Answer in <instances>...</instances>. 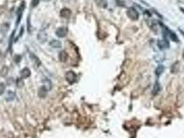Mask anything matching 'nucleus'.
<instances>
[{"instance_id": "obj_22", "label": "nucleus", "mask_w": 184, "mask_h": 138, "mask_svg": "<svg viewBox=\"0 0 184 138\" xmlns=\"http://www.w3.org/2000/svg\"><path fill=\"white\" fill-rule=\"evenodd\" d=\"M139 1H140L141 2H142L143 4H145V5H146V6H148V4H147L146 1H143V0H139Z\"/></svg>"}, {"instance_id": "obj_25", "label": "nucleus", "mask_w": 184, "mask_h": 138, "mask_svg": "<svg viewBox=\"0 0 184 138\" xmlns=\"http://www.w3.org/2000/svg\"><path fill=\"white\" fill-rule=\"evenodd\" d=\"M179 30H180V32H181V33H182V34H183V35H184V32H183V31H182V30H181V29H179Z\"/></svg>"}, {"instance_id": "obj_19", "label": "nucleus", "mask_w": 184, "mask_h": 138, "mask_svg": "<svg viewBox=\"0 0 184 138\" xmlns=\"http://www.w3.org/2000/svg\"><path fill=\"white\" fill-rule=\"evenodd\" d=\"M31 59H32V60H33L35 62H36L37 65H40V64H38V62L40 63L39 59H38V58H37V57H36L35 55H33V54H31Z\"/></svg>"}, {"instance_id": "obj_18", "label": "nucleus", "mask_w": 184, "mask_h": 138, "mask_svg": "<svg viewBox=\"0 0 184 138\" xmlns=\"http://www.w3.org/2000/svg\"><path fill=\"white\" fill-rule=\"evenodd\" d=\"M16 82L17 86V87H19V88H21V87H22V86H24V82L22 81V79H17Z\"/></svg>"}, {"instance_id": "obj_4", "label": "nucleus", "mask_w": 184, "mask_h": 138, "mask_svg": "<svg viewBox=\"0 0 184 138\" xmlns=\"http://www.w3.org/2000/svg\"><path fill=\"white\" fill-rule=\"evenodd\" d=\"M37 40L39 41L40 43L43 44V43H45L46 41L48 36H47V34L44 30H40V32L37 33Z\"/></svg>"}, {"instance_id": "obj_3", "label": "nucleus", "mask_w": 184, "mask_h": 138, "mask_svg": "<svg viewBox=\"0 0 184 138\" xmlns=\"http://www.w3.org/2000/svg\"><path fill=\"white\" fill-rule=\"evenodd\" d=\"M66 80L68 81L69 84H73L75 81H76L77 76L76 75V73L73 71H68L66 73L65 75Z\"/></svg>"}, {"instance_id": "obj_2", "label": "nucleus", "mask_w": 184, "mask_h": 138, "mask_svg": "<svg viewBox=\"0 0 184 138\" xmlns=\"http://www.w3.org/2000/svg\"><path fill=\"white\" fill-rule=\"evenodd\" d=\"M127 16L132 20H137L139 17V13L134 7H130L127 10Z\"/></svg>"}, {"instance_id": "obj_23", "label": "nucleus", "mask_w": 184, "mask_h": 138, "mask_svg": "<svg viewBox=\"0 0 184 138\" xmlns=\"http://www.w3.org/2000/svg\"><path fill=\"white\" fill-rule=\"evenodd\" d=\"M1 57H2V53H1V52L0 51V59H1Z\"/></svg>"}, {"instance_id": "obj_13", "label": "nucleus", "mask_w": 184, "mask_h": 138, "mask_svg": "<svg viewBox=\"0 0 184 138\" xmlns=\"http://www.w3.org/2000/svg\"><path fill=\"white\" fill-rule=\"evenodd\" d=\"M96 4L99 7L102 8H105L107 6V0H95Z\"/></svg>"}, {"instance_id": "obj_9", "label": "nucleus", "mask_w": 184, "mask_h": 138, "mask_svg": "<svg viewBox=\"0 0 184 138\" xmlns=\"http://www.w3.org/2000/svg\"><path fill=\"white\" fill-rule=\"evenodd\" d=\"M47 92H48V90L46 89V88L43 86L40 87L38 90V96L41 98H45L46 95H47Z\"/></svg>"}, {"instance_id": "obj_7", "label": "nucleus", "mask_w": 184, "mask_h": 138, "mask_svg": "<svg viewBox=\"0 0 184 138\" xmlns=\"http://www.w3.org/2000/svg\"><path fill=\"white\" fill-rule=\"evenodd\" d=\"M71 15V11L69 8H63L60 10V16L64 18H69Z\"/></svg>"}, {"instance_id": "obj_11", "label": "nucleus", "mask_w": 184, "mask_h": 138, "mask_svg": "<svg viewBox=\"0 0 184 138\" xmlns=\"http://www.w3.org/2000/svg\"><path fill=\"white\" fill-rule=\"evenodd\" d=\"M49 45L55 49H59L62 47V43L60 41L56 40V39H53L49 42Z\"/></svg>"}, {"instance_id": "obj_24", "label": "nucleus", "mask_w": 184, "mask_h": 138, "mask_svg": "<svg viewBox=\"0 0 184 138\" xmlns=\"http://www.w3.org/2000/svg\"><path fill=\"white\" fill-rule=\"evenodd\" d=\"M180 10H181V11H182V12H184V8H181H181H180Z\"/></svg>"}, {"instance_id": "obj_5", "label": "nucleus", "mask_w": 184, "mask_h": 138, "mask_svg": "<svg viewBox=\"0 0 184 138\" xmlns=\"http://www.w3.org/2000/svg\"><path fill=\"white\" fill-rule=\"evenodd\" d=\"M25 8V2L24 1H22V3L20 4V7L17 9V24H19L20 21V19L22 16V13H23V11L24 10Z\"/></svg>"}, {"instance_id": "obj_21", "label": "nucleus", "mask_w": 184, "mask_h": 138, "mask_svg": "<svg viewBox=\"0 0 184 138\" xmlns=\"http://www.w3.org/2000/svg\"><path fill=\"white\" fill-rule=\"evenodd\" d=\"M117 2V5L119 6H125V3L123 1H120V0H116Z\"/></svg>"}, {"instance_id": "obj_10", "label": "nucleus", "mask_w": 184, "mask_h": 138, "mask_svg": "<svg viewBox=\"0 0 184 138\" xmlns=\"http://www.w3.org/2000/svg\"><path fill=\"white\" fill-rule=\"evenodd\" d=\"M15 98V92H13L12 90H8V92L6 93V100L7 102H11Z\"/></svg>"}, {"instance_id": "obj_20", "label": "nucleus", "mask_w": 184, "mask_h": 138, "mask_svg": "<svg viewBox=\"0 0 184 138\" xmlns=\"http://www.w3.org/2000/svg\"><path fill=\"white\" fill-rule=\"evenodd\" d=\"M39 4V0H32L31 1V6L32 7H36Z\"/></svg>"}, {"instance_id": "obj_12", "label": "nucleus", "mask_w": 184, "mask_h": 138, "mask_svg": "<svg viewBox=\"0 0 184 138\" xmlns=\"http://www.w3.org/2000/svg\"><path fill=\"white\" fill-rule=\"evenodd\" d=\"M58 57H59V59L60 60V61L62 62H65L67 60V58H68V55L66 52H65V50H62L59 53V55H58Z\"/></svg>"}, {"instance_id": "obj_14", "label": "nucleus", "mask_w": 184, "mask_h": 138, "mask_svg": "<svg viewBox=\"0 0 184 138\" xmlns=\"http://www.w3.org/2000/svg\"><path fill=\"white\" fill-rule=\"evenodd\" d=\"M9 24H7V23H5V24H3L1 26V33H6L9 30Z\"/></svg>"}, {"instance_id": "obj_1", "label": "nucleus", "mask_w": 184, "mask_h": 138, "mask_svg": "<svg viewBox=\"0 0 184 138\" xmlns=\"http://www.w3.org/2000/svg\"><path fill=\"white\" fill-rule=\"evenodd\" d=\"M161 24V26L163 28V33L165 34L166 35H168V37H170V38L172 39V41H174V42H179V38L178 37L176 36V35L174 33L173 31H172L170 29H169L168 27H166L165 26H164L163 24H161V22L159 23Z\"/></svg>"}, {"instance_id": "obj_8", "label": "nucleus", "mask_w": 184, "mask_h": 138, "mask_svg": "<svg viewBox=\"0 0 184 138\" xmlns=\"http://www.w3.org/2000/svg\"><path fill=\"white\" fill-rule=\"evenodd\" d=\"M20 75L21 78L22 79L27 78L31 75V70H29V68H24L20 71Z\"/></svg>"}, {"instance_id": "obj_6", "label": "nucleus", "mask_w": 184, "mask_h": 138, "mask_svg": "<svg viewBox=\"0 0 184 138\" xmlns=\"http://www.w3.org/2000/svg\"><path fill=\"white\" fill-rule=\"evenodd\" d=\"M55 34L58 37H61V38L65 37L67 34L66 29L64 28V27H60V28L57 29V30L55 31Z\"/></svg>"}, {"instance_id": "obj_26", "label": "nucleus", "mask_w": 184, "mask_h": 138, "mask_svg": "<svg viewBox=\"0 0 184 138\" xmlns=\"http://www.w3.org/2000/svg\"><path fill=\"white\" fill-rule=\"evenodd\" d=\"M42 1H51V0H42Z\"/></svg>"}, {"instance_id": "obj_27", "label": "nucleus", "mask_w": 184, "mask_h": 138, "mask_svg": "<svg viewBox=\"0 0 184 138\" xmlns=\"http://www.w3.org/2000/svg\"><path fill=\"white\" fill-rule=\"evenodd\" d=\"M183 58H184V53H183Z\"/></svg>"}, {"instance_id": "obj_15", "label": "nucleus", "mask_w": 184, "mask_h": 138, "mask_svg": "<svg viewBox=\"0 0 184 138\" xmlns=\"http://www.w3.org/2000/svg\"><path fill=\"white\" fill-rule=\"evenodd\" d=\"M163 70H164L163 66H161V65L159 66L156 69V70H155L156 75L157 76H159V75H161V74L163 72Z\"/></svg>"}, {"instance_id": "obj_17", "label": "nucleus", "mask_w": 184, "mask_h": 138, "mask_svg": "<svg viewBox=\"0 0 184 138\" xmlns=\"http://www.w3.org/2000/svg\"><path fill=\"white\" fill-rule=\"evenodd\" d=\"M5 89H6V86L4 83H0V95L4 94L5 92Z\"/></svg>"}, {"instance_id": "obj_16", "label": "nucleus", "mask_w": 184, "mask_h": 138, "mask_svg": "<svg viewBox=\"0 0 184 138\" xmlns=\"http://www.w3.org/2000/svg\"><path fill=\"white\" fill-rule=\"evenodd\" d=\"M160 89H161V87H160L159 83L158 81H156L155 84L154 86V89H153V92H152L153 94L158 93L159 92Z\"/></svg>"}]
</instances>
